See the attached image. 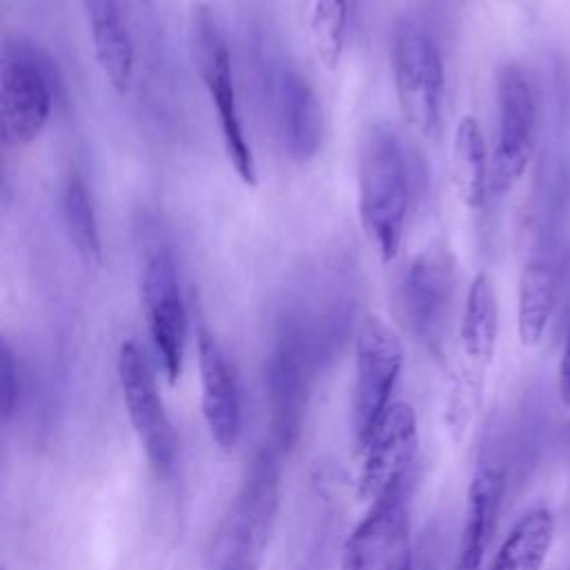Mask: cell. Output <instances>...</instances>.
<instances>
[{"instance_id":"603a6c76","label":"cell","mask_w":570,"mask_h":570,"mask_svg":"<svg viewBox=\"0 0 570 570\" xmlns=\"http://www.w3.org/2000/svg\"><path fill=\"white\" fill-rule=\"evenodd\" d=\"M350 2L347 0H314L312 4V42L316 56L327 67H336L347 36Z\"/></svg>"},{"instance_id":"9a60e30c","label":"cell","mask_w":570,"mask_h":570,"mask_svg":"<svg viewBox=\"0 0 570 570\" xmlns=\"http://www.w3.org/2000/svg\"><path fill=\"white\" fill-rule=\"evenodd\" d=\"M274 109L285 151L298 163L316 156L323 140V109L307 78L283 69L274 85Z\"/></svg>"},{"instance_id":"d4e9b609","label":"cell","mask_w":570,"mask_h":570,"mask_svg":"<svg viewBox=\"0 0 570 570\" xmlns=\"http://www.w3.org/2000/svg\"><path fill=\"white\" fill-rule=\"evenodd\" d=\"M20 390V381H18V365L11 352V345L7 341H2V350H0V410H2V421L7 423L16 407H18V392Z\"/></svg>"},{"instance_id":"7a4b0ae2","label":"cell","mask_w":570,"mask_h":570,"mask_svg":"<svg viewBox=\"0 0 570 570\" xmlns=\"http://www.w3.org/2000/svg\"><path fill=\"white\" fill-rule=\"evenodd\" d=\"M410 205V165L387 125H374L358 154V218L383 261L396 258Z\"/></svg>"},{"instance_id":"30bf717a","label":"cell","mask_w":570,"mask_h":570,"mask_svg":"<svg viewBox=\"0 0 570 570\" xmlns=\"http://www.w3.org/2000/svg\"><path fill=\"white\" fill-rule=\"evenodd\" d=\"M454 292V261L443 245L416 254L394 287V303L403 325L423 343L434 345L441 336Z\"/></svg>"},{"instance_id":"3957f363","label":"cell","mask_w":570,"mask_h":570,"mask_svg":"<svg viewBox=\"0 0 570 570\" xmlns=\"http://www.w3.org/2000/svg\"><path fill=\"white\" fill-rule=\"evenodd\" d=\"M191 47H194V60H196L200 80L207 89L212 107L216 109L225 154H227L234 171L238 174V178L245 185L254 187L258 183L256 160L252 154V145L247 142L240 109H238L229 51L223 40V33L207 7H198L194 11Z\"/></svg>"},{"instance_id":"7c38bea8","label":"cell","mask_w":570,"mask_h":570,"mask_svg":"<svg viewBox=\"0 0 570 570\" xmlns=\"http://www.w3.org/2000/svg\"><path fill=\"white\" fill-rule=\"evenodd\" d=\"M414 472L372 499L363 521L343 546L341 570H383L405 546Z\"/></svg>"},{"instance_id":"4fadbf2b","label":"cell","mask_w":570,"mask_h":570,"mask_svg":"<svg viewBox=\"0 0 570 570\" xmlns=\"http://www.w3.org/2000/svg\"><path fill=\"white\" fill-rule=\"evenodd\" d=\"M419 448V425L412 405L392 403L363 445L365 459L358 476V492L376 499L396 481L407 476Z\"/></svg>"},{"instance_id":"4316f807","label":"cell","mask_w":570,"mask_h":570,"mask_svg":"<svg viewBox=\"0 0 570 570\" xmlns=\"http://www.w3.org/2000/svg\"><path fill=\"white\" fill-rule=\"evenodd\" d=\"M559 394L566 405H570V323H568V334H566V345L559 363Z\"/></svg>"},{"instance_id":"6da1fadb","label":"cell","mask_w":570,"mask_h":570,"mask_svg":"<svg viewBox=\"0 0 570 570\" xmlns=\"http://www.w3.org/2000/svg\"><path fill=\"white\" fill-rule=\"evenodd\" d=\"M281 508V465L272 445L261 448L220 517L209 548V570H261Z\"/></svg>"},{"instance_id":"ba28073f","label":"cell","mask_w":570,"mask_h":570,"mask_svg":"<svg viewBox=\"0 0 570 570\" xmlns=\"http://www.w3.org/2000/svg\"><path fill=\"white\" fill-rule=\"evenodd\" d=\"M118 381L140 448L158 472H169L176 461V432L156 387L151 365L134 341H125L118 350Z\"/></svg>"},{"instance_id":"5bb4252c","label":"cell","mask_w":570,"mask_h":570,"mask_svg":"<svg viewBox=\"0 0 570 570\" xmlns=\"http://www.w3.org/2000/svg\"><path fill=\"white\" fill-rule=\"evenodd\" d=\"M198 372L200 405L209 436L220 450H232L243 428L238 376L216 338L205 330L198 334Z\"/></svg>"},{"instance_id":"484cf974","label":"cell","mask_w":570,"mask_h":570,"mask_svg":"<svg viewBox=\"0 0 570 570\" xmlns=\"http://www.w3.org/2000/svg\"><path fill=\"white\" fill-rule=\"evenodd\" d=\"M383 570H432L430 561L423 557H416L407 546L383 568Z\"/></svg>"},{"instance_id":"52a82bcc","label":"cell","mask_w":570,"mask_h":570,"mask_svg":"<svg viewBox=\"0 0 570 570\" xmlns=\"http://www.w3.org/2000/svg\"><path fill=\"white\" fill-rule=\"evenodd\" d=\"M314 367L316 347L298 330H287L265 365L272 448L276 452L294 448L301 436Z\"/></svg>"},{"instance_id":"ac0fdd59","label":"cell","mask_w":570,"mask_h":570,"mask_svg":"<svg viewBox=\"0 0 570 570\" xmlns=\"http://www.w3.org/2000/svg\"><path fill=\"white\" fill-rule=\"evenodd\" d=\"M557 289L559 276L554 265L546 258L528 261L519 278L517 298V332L525 347L541 343L557 305Z\"/></svg>"},{"instance_id":"7402d4cb","label":"cell","mask_w":570,"mask_h":570,"mask_svg":"<svg viewBox=\"0 0 570 570\" xmlns=\"http://www.w3.org/2000/svg\"><path fill=\"white\" fill-rule=\"evenodd\" d=\"M62 216L67 236L85 265H100L102 240L91 196L80 176H71L62 191Z\"/></svg>"},{"instance_id":"ffe728a7","label":"cell","mask_w":570,"mask_h":570,"mask_svg":"<svg viewBox=\"0 0 570 570\" xmlns=\"http://www.w3.org/2000/svg\"><path fill=\"white\" fill-rule=\"evenodd\" d=\"M499 336V303L494 285L488 274H476L468 287L463 316H461V345L465 356L476 365L485 367L497 347Z\"/></svg>"},{"instance_id":"44dd1931","label":"cell","mask_w":570,"mask_h":570,"mask_svg":"<svg viewBox=\"0 0 570 570\" xmlns=\"http://www.w3.org/2000/svg\"><path fill=\"white\" fill-rule=\"evenodd\" d=\"M452 180L459 200L479 209L488 194V154L479 122L472 116H463L452 138Z\"/></svg>"},{"instance_id":"e0dca14e","label":"cell","mask_w":570,"mask_h":570,"mask_svg":"<svg viewBox=\"0 0 570 570\" xmlns=\"http://www.w3.org/2000/svg\"><path fill=\"white\" fill-rule=\"evenodd\" d=\"M96 60L116 94H127L134 76V42L120 0H82Z\"/></svg>"},{"instance_id":"8992f818","label":"cell","mask_w":570,"mask_h":570,"mask_svg":"<svg viewBox=\"0 0 570 570\" xmlns=\"http://www.w3.org/2000/svg\"><path fill=\"white\" fill-rule=\"evenodd\" d=\"M394 91L405 122L432 136L441 120L443 62L434 40L414 24H403L392 42Z\"/></svg>"},{"instance_id":"5b68a950","label":"cell","mask_w":570,"mask_h":570,"mask_svg":"<svg viewBox=\"0 0 570 570\" xmlns=\"http://www.w3.org/2000/svg\"><path fill=\"white\" fill-rule=\"evenodd\" d=\"M403 367V343L381 318L370 314L356 341V381L352 394V434L363 450L372 430L390 407V396Z\"/></svg>"},{"instance_id":"8fae6325","label":"cell","mask_w":570,"mask_h":570,"mask_svg":"<svg viewBox=\"0 0 570 570\" xmlns=\"http://www.w3.org/2000/svg\"><path fill=\"white\" fill-rule=\"evenodd\" d=\"M140 294L151 343L169 383H174L183 372L187 309L178 285L176 265L167 252L160 249L149 256L142 272Z\"/></svg>"},{"instance_id":"cb8c5ba5","label":"cell","mask_w":570,"mask_h":570,"mask_svg":"<svg viewBox=\"0 0 570 570\" xmlns=\"http://www.w3.org/2000/svg\"><path fill=\"white\" fill-rule=\"evenodd\" d=\"M476 392H479V387L470 376H463L461 381H456V385L452 390L450 407H448V425L456 436L470 423V416H472L474 403H476Z\"/></svg>"},{"instance_id":"277c9868","label":"cell","mask_w":570,"mask_h":570,"mask_svg":"<svg viewBox=\"0 0 570 570\" xmlns=\"http://www.w3.org/2000/svg\"><path fill=\"white\" fill-rule=\"evenodd\" d=\"M51 76L42 56L22 40L7 42L0 60V138L20 149L33 142L51 116Z\"/></svg>"},{"instance_id":"d6986e66","label":"cell","mask_w":570,"mask_h":570,"mask_svg":"<svg viewBox=\"0 0 570 570\" xmlns=\"http://www.w3.org/2000/svg\"><path fill=\"white\" fill-rule=\"evenodd\" d=\"M552 541V512L548 508H532L512 525L488 570H543Z\"/></svg>"},{"instance_id":"9c48e42d","label":"cell","mask_w":570,"mask_h":570,"mask_svg":"<svg viewBox=\"0 0 570 570\" xmlns=\"http://www.w3.org/2000/svg\"><path fill=\"white\" fill-rule=\"evenodd\" d=\"M537 140V100L523 71L501 67L497 76V142L492 158V185L510 189L525 171Z\"/></svg>"},{"instance_id":"2e32d148","label":"cell","mask_w":570,"mask_h":570,"mask_svg":"<svg viewBox=\"0 0 570 570\" xmlns=\"http://www.w3.org/2000/svg\"><path fill=\"white\" fill-rule=\"evenodd\" d=\"M505 476L497 461L481 456L468 488V510L454 570H483L485 548L499 514Z\"/></svg>"}]
</instances>
